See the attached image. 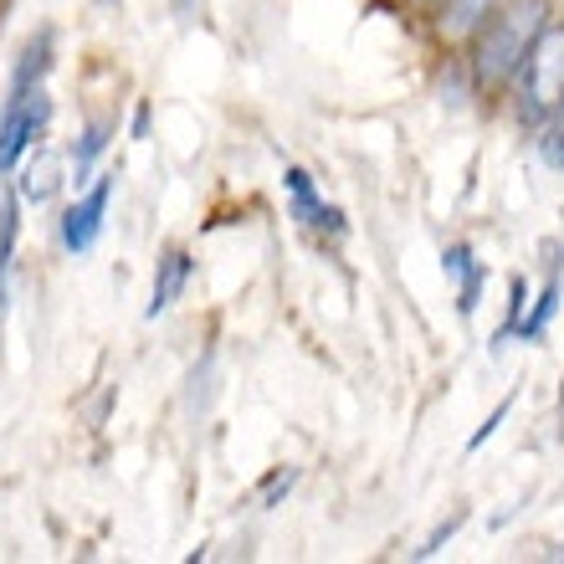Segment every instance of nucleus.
Wrapping results in <instances>:
<instances>
[{
	"label": "nucleus",
	"instance_id": "nucleus-15",
	"mask_svg": "<svg viewBox=\"0 0 564 564\" xmlns=\"http://www.w3.org/2000/svg\"><path fill=\"white\" fill-rule=\"evenodd\" d=\"M462 519H467V513H452V519H446V523H436V529H431V539H426V544H421V550H416V560H431V554H442V544H446V539H452V534H457V529H462Z\"/></svg>",
	"mask_w": 564,
	"mask_h": 564
},
{
	"label": "nucleus",
	"instance_id": "nucleus-5",
	"mask_svg": "<svg viewBox=\"0 0 564 564\" xmlns=\"http://www.w3.org/2000/svg\"><path fill=\"white\" fill-rule=\"evenodd\" d=\"M508 0H436V31L446 42H473L477 26L492 21Z\"/></svg>",
	"mask_w": 564,
	"mask_h": 564
},
{
	"label": "nucleus",
	"instance_id": "nucleus-6",
	"mask_svg": "<svg viewBox=\"0 0 564 564\" xmlns=\"http://www.w3.org/2000/svg\"><path fill=\"white\" fill-rule=\"evenodd\" d=\"M442 268L446 278H457V313L467 318V313L477 308V293H482V278H488V268L477 262V252L467 247V241H452L442 252Z\"/></svg>",
	"mask_w": 564,
	"mask_h": 564
},
{
	"label": "nucleus",
	"instance_id": "nucleus-18",
	"mask_svg": "<svg viewBox=\"0 0 564 564\" xmlns=\"http://www.w3.org/2000/svg\"><path fill=\"white\" fill-rule=\"evenodd\" d=\"M175 11L180 15H195V11H200V0H175Z\"/></svg>",
	"mask_w": 564,
	"mask_h": 564
},
{
	"label": "nucleus",
	"instance_id": "nucleus-10",
	"mask_svg": "<svg viewBox=\"0 0 564 564\" xmlns=\"http://www.w3.org/2000/svg\"><path fill=\"white\" fill-rule=\"evenodd\" d=\"M62 185V164L57 154H46V149H36V160L21 170V200H31V206H46L52 195H57Z\"/></svg>",
	"mask_w": 564,
	"mask_h": 564
},
{
	"label": "nucleus",
	"instance_id": "nucleus-7",
	"mask_svg": "<svg viewBox=\"0 0 564 564\" xmlns=\"http://www.w3.org/2000/svg\"><path fill=\"white\" fill-rule=\"evenodd\" d=\"M288 191H293V210H297V221L303 226H318V231H344V210L339 206H324L318 200V191H313V180H308V170H288Z\"/></svg>",
	"mask_w": 564,
	"mask_h": 564
},
{
	"label": "nucleus",
	"instance_id": "nucleus-19",
	"mask_svg": "<svg viewBox=\"0 0 564 564\" xmlns=\"http://www.w3.org/2000/svg\"><path fill=\"white\" fill-rule=\"evenodd\" d=\"M416 6H436V0H416Z\"/></svg>",
	"mask_w": 564,
	"mask_h": 564
},
{
	"label": "nucleus",
	"instance_id": "nucleus-3",
	"mask_svg": "<svg viewBox=\"0 0 564 564\" xmlns=\"http://www.w3.org/2000/svg\"><path fill=\"white\" fill-rule=\"evenodd\" d=\"M46 123H52L46 88H26L6 98V113H0V180L11 175L15 164H21V154L46 134Z\"/></svg>",
	"mask_w": 564,
	"mask_h": 564
},
{
	"label": "nucleus",
	"instance_id": "nucleus-12",
	"mask_svg": "<svg viewBox=\"0 0 564 564\" xmlns=\"http://www.w3.org/2000/svg\"><path fill=\"white\" fill-rule=\"evenodd\" d=\"M554 313H560V272L544 282V293H539L534 313H529V318H519V328H513V334H519L523 344H529V339H544V328H550Z\"/></svg>",
	"mask_w": 564,
	"mask_h": 564
},
{
	"label": "nucleus",
	"instance_id": "nucleus-4",
	"mask_svg": "<svg viewBox=\"0 0 564 564\" xmlns=\"http://www.w3.org/2000/svg\"><path fill=\"white\" fill-rule=\"evenodd\" d=\"M113 185H119V175H98L88 191L77 195L73 206L62 210V247H67L73 257L93 252V241H98V231H104L108 200H113Z\"/></svg>",
	"mask_w": 564,
	"mask_h": 564
},
{
	"label": "nucleus",
	"instance_id": "nucleus-13",
	"mask_svg": "<svg viewBox=\"0 0 564 564\" xmlns=\"http://www.w3.org/2000/svg\"><path fill=\"white\" fill-rule=\"evenodd\" d=\"M539 160L550 170H564V98L554 104V113L539 123Z\"/></svg>",
	"mask_w": 564,
	"mask_h": 564
},
{
	"label": "nucleus",
	"instance_id": "nucleus-1",
	"mask_svg": "<svg viewBox=\"0 0 564 564\" xmlns=\"http://www.w3.org/2000/svg\"><path fill=\"white\" fill-rule=\"evenodd\" d=\"M544 26H550L544 21V0H513L492 21H482L473 36V57H467L473 88L488 93V98L513 88V77H519L523 57H529V46H534V36Z\"/></svg>",
	"mask_w": 564,
	"mask_h": 564
},
{
	"label": "nucleus",
	"instance_id": "nucleus-16",
	"mask_svg": "<svg viewBox=\"0 0 564 564\" xmlns=\"http://www.w3.org/2000/svg\"><path fill=\"white\" fill-rule=\"evenodd\" d=\"M508 411H513V395H503V401H498V411H492V416H488V421H482V426H477V431H473V436H467V452H477V446L488 442L492 431H498V426H503V421H508Z\"/></svg>",
	"mask_w": 564,
	"mask_h": 564
},
{
	"label": "nucleus",
	"instance_id": "nucleus-9",
	"mask_svg": "<svg viewBox=\"0 0 564 564\" xmlns=\"http://www.w3.org/2000/svg\"><path fill=\"white\" fill-rule=\"evenodd\" d=\"M108 139H113V119H93L83 134H77V144H73V185H88V175H93V164L104 160V149H108Z\"/></svg>",
	"mask_w": 564,
	"mask_h": 564
},
{
	"label": "nucleus",
	"instance_id": "nucleus-8",
	"mask_svg": "<svg viewBox=\"0 0 564 564\" xmlns=\"http://www.w3.org/2000/svg\"><path fill=\"white\" fill-rule=\"evenodd\" d=\"M191 282V252H164L160 257V272H154V293H149V318H160L164 308H175V297L185 293Z\"/></svg>",
	"mask_w": 564,
	"mask_h": 564
},
{
	"label": "nucleus",
	"instance_id": "nucleus-14",
	"mask_svg": "<svg viewBox=\"0 0 564 564\" xmlns=\"http://www.w3.org/2000/svg\"><path fill=\"white\" fill-rule=\"evenodd\" d=\"M11 252H15V200L0 210V308H6V278H11Z\"/></svg>",
	"mask_w": 564,
	"mask_h": 564
},
{
	"label": "nucleus",
	"instance_id": "nucleus-11",
	"mask_svg": "<svg viewBox=\"0 0 564 564\" xmlns=\"http://www.w3.org/2000/svg\"><path fill=\"white\" fill-rule=\"evenodd\" d=\"M46 67H52V31H42V36L26 42V52H21V62H15V73H11V93L42 88Z\"/></svg>",
	"mask_w": 564,
	"mask_h": 564
},
{
	"label": "nucleus",
	"instance_id": "nucleus-17",
	"mask_svg": "<svg viewBox=\"0 0 564 564\" xmlns=\"http://www.w3.org/2000/svg\"><path fill=\"white\" fill-rule=\"evenodd\" d=\"M297 482V467H288V473H272L268 477V508L278 503V498H288V488Z\"/></svg>",
	"mask_w": 564,
	"mask_h": 564
},
{
	"label": "nucleus",
	"instance_id": "nucleus-2",
	"mask_svg": "<svg viewBox=\"0 0 564 564\" xmlns=\"http://www.w3.org/2000/svg\"><path fill=\"white\" fill-rule=\"evenodd\" d=\"M513 88H519V123L539 129L554 113V104L564 98V21L560 26H544L534 36L519 77H513Z\"/></svg>",
	"mask_w": 564,
	"mask_h": 564
}]
</instances>
